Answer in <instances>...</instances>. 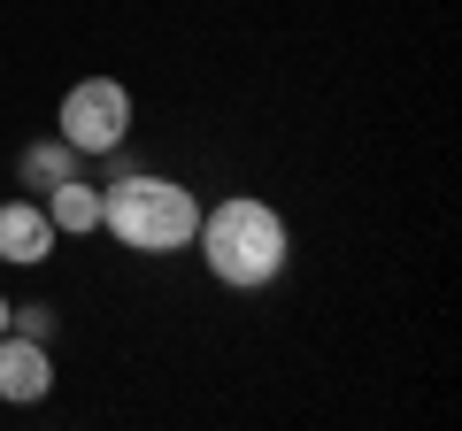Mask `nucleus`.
Here are the masks:
<instances>
[{
    "instance_id": "obj_8",
    "label": "nucleus",
    "mask_w": 462,
    "mask_h": 431,
    "mask_svg": "<svg viewBox=\"0 0 462 431\" xmlns=\"http://www.w3.org/2000/svg\"><path fill=\"white\" fill-rule=\"evenodd\" d=\"M8 332H23V339H54V308H47V300H32V308H8Z\"/></svg>"
},
{
    "instance_id": "obj_2",
    "label": "nucleus",
    "mask_w": 462,
    "mask_h": 431,
    "mask_svg": "<svg viewBox=\"0 0 462 431\" xmlns=\"http://www.w3.org/2000/svg\"><path fill=\"white\" fill-rule=\"evenodd\" d=\"M100 224H108V239H124L132 254H178V247H193V232H200V200L185 193L178 178L132 170V178H116L108 193H100Z\"/></svg>"
},
{
    "instance_id": "obj_4",
    "label": "nucleus",
    "mask_w": 462,
    "mask_h": 431,
    "mask_svg": "<svg viewBox=\"0 0 462 431\" xmlns=\"http://www.w3.org/2000/svg\"><path fill=\"white\" fill-rule=\"evenodd\" d=\"M54 393V354L47 339H23V332H0V400L8 408H32V400Z\"/></svg>"
},
{
    "instance_id": "obj_3",
    "label": "nucleus",
    "mask_w": 462,
    "mask_h": 431,
    "mask_svg": "<svg viewBox=\"0 0 462 431\" xmlns=\"http://www.w3.org/2000/svg\"><path fill=\"white\" fill-rule=\"evenodd\" d=\"M62 139L78 154H116L132 139V93L116 78H78L62 93Z\"/></svg>"
},
{
    "instance_id": "obj_7",
    "label": "nucleus",
    "mask_w": 462,
    "mask_h": 431,
    "mask_svg": "<svg viewBox=\"0 0 462 431\" xmlns=\"http://www.w3.org/2000/svg\"><path fill=\"white\" fill-rule=\"evenodd\" d=\"M78 162H85V154L78 147H69V139L62 132H54V139H32V147H23V193H54V185H62V178H78Z\"/></svg>"
},
{
    "instance_id": "obj_1",
    "label": "nucleus",
    "mask_w": 462,
    "mask_h": 431,
    "mask_svg": "<svg viewBox=\"0 0 462 431\" xmlns=\"http://www.w3.org/2000/svg\"><path fill=\"white\" fill-rule=\"evenodd\" d=\"M193 247H200V262H208V278L231 285V293H254V285H270L293 262L285 216L270 208V200H254V193H231V200H216V208H200Z\"/></svg>"
},
{
    "instance_id": "obj_6",
    "label": "nucleus",
    "mask_w": 462,
    "mask_h": 431,
    "mask_svg": "<svg viewBox=\"0 0 462 431\" xmlns=\"http://www.w3.org/2000/svg\"><path fill=\"white\" fill-rule=\"evenodd\" d=\"M47 224L62 239H85V232H100V185H85V178H62L47 193Z\"/></svg>"
},
{
    "instance_id": "obj_9",
    "label": "nucleus",
    "mask_w": 462,
    "mask_h": 431,
    "mask_svg": "<svg viewBox=\"0 0 462 431\" xmlns=\"http://www.w3.org/2000/svg\"><path fill=\"white\" fill-rule=\"evenodd\" d=\"M0 332H8V293H0Z\"/></svg>"
},
{
    "instance_id": "obj_5",
    "label": "nucleus",
    "mask_w": 462,
    "mask_h": 431,
    "mask_svg": "<svg viewBox=\"0 0 462 431\" xmlns=\"http://www.w3.org/2000/svg\"><path fill=\"white\" fill-rule=\"evenodd\" d=\"M62 247V232L47 224V200H0V262H47V254Z\"/></svg>"
}]
</instances>
